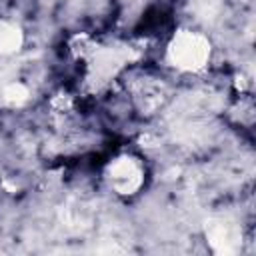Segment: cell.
<instances>
[{"label": "cell", "mask_w": 256, "mask_h": 256, "mask_svg": "<svg viewBox=\"0 0 256 256\" xmlns=\"http://www.w3.org/2000/svg\"><path fill=\"white\" fill-rule=\"evenodd\" d=\"M210 40L196 30H180L166 46V60L180 72H200L210 62Z\"/></svg>", "instance_id": "6da1fadb"}, {"label": "cell", "mask_w": 256, "mask_h": 256, "mask_svg": "<svg viewBox=\"0 0 256 256\" xmlns=\"http://www.w3.org/2000/svg\"><path fill=\"white\" fill-rule=\"evenodd\" d=\"M106 180L110 188L120 196H132L144 184V166L132 154L116 156L106 168Z\"/></svg>", "instance_id": "7a4b0ae2"}, {"label": "cell", "mask_w": 256, "mask_h": 256, "mask_svg": "<svg viewBox=\"0 0 256 256\" xmlns=\"http://www.w3.org/2000/svg\"><path fill=\"white\" fill-rule=\"evenodd\" d=\"M24 34L18 24L10 20H0V56H10L20 50Z\"/></svg>", "instance_id": "3957f363"}, {"label": "cell", "mask_w": 256, "mask_h": 256, "mask_svg": "<svg viewBox=\"0 0 256 256\" xmlns=\"http://www.w3.org/2000/svg\"><path fill=\"white\" fill-rule=\"evenodd\" d=\"M96 48H98L96 40H94L90 34H84V32L74 34V36L70 38V42H68L70 54H72L74 58H82V60H90V56L96 52Z\"/></svg>", "instance_id": "277c9868"}, {"label": "cell", "mask_w": 256, "mask_h": 256, "mask_svg": "<svg viewBox=\"0 0 256 256\" xmlns=\"http://www.w3.org/2000/svg\"><path fill=\"white\" fill-rule=\"evenodd\" d=\"M28 96H30V92H28V88L24 86V84H20V82H14V84H8L6 88H4V92H2V100L8 104V106H22V104H26L28 102Z\"/></svg>", "instance_id": "5b68a950"}, {"label": "cell", "mask_w": 256, "mask_h": 256, "mask_svg": "<svg viewBox=\"0 0 256 256\" xmlns=\"http://www.w3.org/2000/svg\"><path fill=\"white\" fill-rule=\"evenodd\" d=\"M72 106H74V100H72V96L66 94V92H58V94H54L52 100H50V108H52L54 112H60V114L70 112Z\"/></svg>", "instance_id": "8992f818"}]
</instances>
